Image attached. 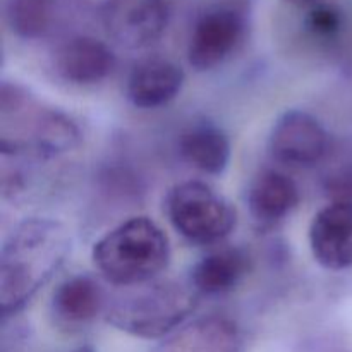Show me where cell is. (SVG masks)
I'll return each mask as SVG.
<instances>
[{
  "mask_svg": "<svg viewBox=\"0 0 352 352\" xmlns=\"http://www.w3.org/2000/svg\"><path fill=\"white\" fill-rule=\"evenodd\" d=\"M71 251L64 226L31 219L17 226L0 253V302L3 318L16 315L54 277Z\"/></svg>",
  "mask_w": 352,
  "mask_h": 352,
  "instance_id": "6da1fadb",
  "label": "cell"
},
{
  "mask_svg": "<svg viewBox=\"0 0 352 352\" xmlns=\"http://www.w3.org/2000/svg\"><path fill=\"white\" fill-rule=\"evenodd\" d=\"M2 153L19 157H55L78 146L79 127L64 112L43 107L17 85L2 86L0 95Z\"/></svg>",
  "mask_w": 352,
  "mask_h": 352,
  "instance_id": "7a4b0ae2",
  "label": "cell"
},
{
  "mask_svg": "<svg viewBox=\"0 0 352 352\" xmlns=\"http://www.w3.org/2000/svg\"><path fill=\"white\" fill-rule=\"evenodd\" d=\"M192 285L174 280L144 282L124 287L107 305V322L140 339H158L174 332L198 308Z\"/></svg>",
  "mask_w": 352,
  "mask_h": 352,
  "instance_id": "3957f363",
  "label": "cell"
},
{
  "mask_svg": "<svg viewBox=\"0 0 352 352\" xmlns=\"http://www.w3.org/2000/svg\"><path fill=\"white\" fill-rule=\"evenodd\" d=\"M170 246L164 230L148 217L120 223L93 246V261L113 285L131 287L151 282L167 268Z\"/></svg>",
  "mask_w": 352,
  "mask_h": 352,
  "instance_id": "277c9868",
  "label": "cell"
},
{
  "mask_svg": "<svg viewBox=\"0 0 352 352\" xmlns=\"http://www.w3.org/2000/svg\"><path fill=\"white\" fill-rule=\"evenodd\" d=\"M165 206L174 229L189 243H220L236 227V210L205 182L177 184L168 192Z\"/></svg>",
  "mask_w": 352,
  "mask_h": 352,
  "instance_id": "5b68a950",
  "label": "cell"
},
{
  "mask_svg": "<svg viewBox=\"0 0 352 352\" xmlns=\"http://www.w3.org/2000/svg\"><path fill=\"white\" fill-rule=\"evenodd\" d=\"M248 31L246 0H220L203 10L191 30L189 64L196 71H212L243 43Z\"/></svg>",
  "mask_w": 352,
  "mask_h": 352,
  "instance_id": "8992f818",
  "label": "cell"
},
{
  "mask_svg": "<svg viewBox=\"0 0 352 352\" xmlns=\"http://www.w3.org/2000/svg\"><path fill=\"white\" fill-rule=\"evenodd\" d=\"M102 23L120 47H150L167 28L168 3L167 0H103Z\"/></svg>",
  "mask_w": 352,
  "mask_h": 352,
  "instance_id": "52a82bcc",
  "label": "cell"
},
{
  "mask_svg": "<svg viewBox=\"0 0 352 352\" xmlns=\"http://www.w3.org/2000/svg\"><path fill=\"white\" fill-rule=\"evenodd\" d=\"M270 155L287 167H315L329 155V134L316 117L289 110L278 117L268 141Z\"/></svg>",
  "mask_w": 352,
  "mask_h": 352,
  "instance_id": "ba28073f",
  "label": "cell"
},
{
  "mask_svg": "<svg viewBox=\"0 0 352 352\" xmlns=\"http://www.w3.org/2000/svg\"><path fill=\"white\" fill-rule=\"evenodd\" d=\"M315 260L327 270L352 268V201H330L309 227Z\"/></svg>",
  "mask_w": 352,
  "mask_h": 352,
  "instance_id": "9c48e42d",
  "label": "cell"
},
{
  "mask_svg": "<svg viewBox=\"0 0 352 352\" xmlns=\"http://www.w3.org/2000/svg\"><path fill=\"white\" fill-rule=\"evenodd\" d=\"M113 67L112 48L93 36H74L55 52V71L72 85H95L112 74Z\"/></svg>",
  "mask_w": 352,
  "mask_h": 352,
  "instance_id": "30bf717a",
  "label": "cell"
},
{
  "mask_svg": "<svg viewBox=\"0 0 352 352\" xmlns=\"http://www.w3.org/2000/svg\"><path fill=\"white\" fill-rule=\"evenodd\" d=\"M184 71L167 58H146L131 71L126 93L134 107L157 109L181 93Z\"/></svg>",
  "mask_w": 352,
  "mask_h": 352,
  "instance_id": "8fae6325",
  "label": "cell"
},
{
  "mask_svg": "<svg viewBox=\"0 0 352 352\" xmlns=\"http://www.w3.org/2000/svg\"><path fill=\"white\" fill-rule=\"evenodd\" d=\"M243 337L236 322L226 316H206L182 327L157 352H239Z\"/></svg>",
  "mask_w": 352,
  "mask_h": 352,
  "instance_id": "7c38bea8",
  "label": "cell"
},
{
  "mask_svg": "<svg viewBox=\"0 0 352 352\" xmlns=\"http://www.w3.org/2000/svg\"><path fill=\"white\" fill-rule=\"evenodd\" d=\"M299 203V188L287 174L268 168L258 174L248 191V206L261 226L284 220Z\"/></svg>",
  "mask_w": 352,
  "mask_h": 352,
  "instance_id": "4fadbf2b",
  "label": "cell"
},
{
  "mask_svg": "<svg viewBox=\"0 0 352 352\" xmlns=\"http://www.w3.org/2000/svg\"><path fill=\"white\" fill-rule=\"evenodd\" d=\"M250 256L239 248H223L203 258L191 274V285L206 296L232 291L250 272Z\"/></svg>",
  "mask_w": 352,
  "mask_h": 352,
  "instance_id": "5bb4252c",
  "label": "cell"
},
{
  "mask_svg": "<svg viewBox=\"0 0 352 352\" xmlns=\"http://www.w3.org/2000/svg\"><path fill=\"white\" fill-rule=\"evenodd\" d=\"M179 151L189 165L212 175L222 174L230 160L229 138L210 122L188 127L179 141Z\"/></svg>",
  "mask_w": 352,
  "mask_h": 352,
  "instance_id": "9a60e30c",
  "label": "cell"
},
{
  "mask_svg": "<svg viewBox=\"0 0 352 352\" xmlns=\"http://www.w3.org/2000/svg\"><path fill=\"white\" fill-rule=\"evenodd\" d=\"M105 306L102 287L86 275H78L58 285L52 299L54 315L67 325H81L96 318Z\"/></svg>",
  "mask_w": 352,
  "mask_h": 352,
  "instance_id": "2e32d148",
  "label": "cell"
},
{
  "mask_svg": "<svg viewBox=\"0 0 352 352\" xmlns=\"http://www.w3.org/2000/svg\"><path fill=\"white\" fill-rule=\"evenodd\" d=\"M55 7L57 0H7V24L19 38L38 40L52 30Z\"/></svg>",
  "mask_w": 352,
  "mask_h": 352,
  "instance_id": "e0dca14e",
  "label": "cell"
},
{
  "mask_svg": "<svg viewBox=\"0 0 352 352\" xmlns=\"http://www.w3.org/2000/svg\"><path fill=\"white\" fill-rule=\"evenodd\" d=\"M322 186L332 201H352V153L329 164Z\"/></svg>",
  "mask_w": 352,
  "mask_h": 352,
  "instance_id": "ac0fdd59",
  "label": "cell"
},
{
  "mask_svg": "<svg viewBox=\"0 0 352 352\" xmlns=\"http://www.w3.org/2000/svg\"><path fill=\"white\" fill-rule=\"evenodd\" d=\"M306 26L309 33L318 38H332L342 28V14L332 3L320 2L311 7L306 17Z\"/></svg>",
  "mask_w": 352,
  "mask_h": 352,
  "instance_id": "d6986e66",
  "label": "cell"
},
{
  "mask_svg": "<svg viewBox=\"0 0 352 352\" xmlns=\"http://www.w3.org/2000/svg\"><path fill=\"white\" fill-rule=\"evenodd\" d=\"M287 3H292V6L296 7H306V9H311V7H315L316 3L323 2V0H285Z\"/></svg>",
  "mask_w": 352,
  "mask_h": 352,
  "instance_id": "ffe728a7",
  "label": "cell"
},
{
  "mask_svg": "<svg viewBox=\"0 0 352 352\" xmlns=\"http://www.w3.org/2000/svg\"><path fill=\"white\" fill-rule=\"evenodd\" d=\"M72 352H95V349H93V346H89V344H86V346L78 347V349H74Z\"/></svg>",
  "mask_w": 352,
  "mask_h": 352,
  "instance_id": "44dd1931",
  "label": "cell"
}]
</instances>
